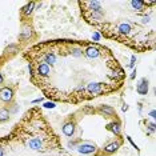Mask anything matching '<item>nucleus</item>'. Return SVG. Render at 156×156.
Here are the masks:
<instances>
[{"instance_id": "f8f14e48", "label": "nucleus", "mask_w": 156, "mask_h": 156, "mask_svg": "<svg viewBox=\"0 0 156 156\" xmlns=\"http://www.w3.org/2000/svg\"><path fill=\"white\" fill-rule=\"evenodd\" d=\"M9 119V111L7 108H0V123H4Z\"/></svg>"}, {"instance_id": "f3484780", "label": "nucleus", "mask_w": 156, "mask_h": 156, "mask_svg": "<svg viewBox=\"0 0 156 156\" xmlns=\"http://www.w3.org/2000/svg\"><path fill=\"white\" fill-rule=\"evenodd\" d=\"M3 81H4V79H3V76H1V73H0V84L3 83Z\"/></svg>"}, {"instance_id": "4468645a", "label": "nucleus", "mask_w": 156, "mask_h": 156, "mask_svg": "<svg viewBox=\"0 0 156 156\" xmlns=\"http://www.w3.org/2000/svg\"><path fill=\"white\" fill-rule=\"evenodd\" d=\"M44 105H46V107H51V108H53V107H55V104H53V103H46V104H44Z\"/></svg>"}, {"instance_id": "1a4fd4ad", "label": "nucleus", "mask_w": 156, "mask_h": 156, "mask_svg": "<svg viewBox=\"0 0 156 156\" xmlns=\"http://www.w3.org/2000/svg\"><path fill=\"white\" fill-rule=\"evenodd\" d=\"M98 111H99V113H101V115L105 116V118H110V116H113V115L116 116L115 110H113L111 105H100Z\"/></svg>"}, {"instance_id": "423d86ee", "label": "nucleus", "mask_w": 156, "mask_h": 156, "mask_svg": "<svg viewBox=\"0 0 156 156\" xmlns=\"http://www.w3.org/2000/svg\"><path fill=\"white\" fill-rule=\"evenodd\" d=\"M63 133L66 136H68V137L73 136V133H75V123H73L72 120L66 121V123L63 124Z\"/></svg>"}, {"instance_id": "f03ea898", "label": "nucleus", "mask_w": 156, "mask_h": 156, "mask_svg": "<svg viewBox=\"0 0 156 156\" xmlns=\"http://www.w3.org/2000/svg\"><path fill=\"white\" fill-rule=\"evenodd\" d=\"M156 1H130V9H125V16L120 15L118 20L99 17L88 21L99 29L107 39H112L130 48L144 52L155 48V31L147 29V24L153 26V7Z\"/></svg>"}, {"instance_id": "39448f33", "label": "nucleus", "mask_w": 156, "mask_h": 156, "mask_svg": "<svg viewBox=\"0 0 156 156\" xmlns=\"http://www.w3.org/2000/svg\"><path fill=\"white\" fill-rule=\"evenodd\" d=\"M33 38V31H32V27L29 26H23V29L20 32V36H19V40L20 41H27L29 39Z\"/></svg>"}, {"instance_id": "9d476101", "label": "nucleus", "mask_w": 156, "mask_h": 156, "mask_svg": "<svg viewBox=\"0 0 156 156\" xmlns=\"http://www.w3.org/2000/svg\"><path fill=\"white\" fill-rule=\"evenodd\" d=\"M107 128L108 131H111L112 133H115V135H120V130H121V125L119 121H112V123H110V124H107Z\"/></svg>"}, {"instance_id": "0eeeda50", "label": "nucleus", "mask_w": 156, "mask_h": 156, "mask_svg": "<svg viewBox=\"0 0 156 156\" xmlns=\"http://www.w3.org/2000/svg\"><path fill=\"white\" fill-rule=\"evenodd\" d=\"M120 145H121V140L110 143V144H107L105 147H104V153H107V155H112V153H115L116 151L119 150Z\"/></svg>"}, {"instance_id": "20e7f679", "label": "nucleus", "mask_w": 156, "mask_h": 156, "mask_svg": "<svg viewBox=\"0 0 156 156\" xmlns=\"http://www.w3.org/2000/svg\"><path fill=\"white\" fill-rule=\"evenodd\" d=\"M78 151L83 155H91L96 151V145L92 144V143H83L78 147Z\"/></svg>"}, {"instance_id": "ddd939ff", "label": "nucleus", "mask_w": 156, "mask_h": 156, "mask_svg": "<svg viewBox=\"0 0 156 156\" xmlns=\"http://www.w3.org/2000/svg\"><path fill=\"white\" fill-rule=\"evenodd\" d=\"M7 52H9V53H15V52H17V47L16 46H9L8 48L6 49Z\"/></svg>"}, {"instance_id": "f257e3e1", "label": "nucleus", "mask_w": 156, "mask_h": 156, "mask_svg": "<svg viewBox=\"0 0 156 156\" xmlns=\"http://www.w3.org/2000/svg\"><path fill=\"white\" fill-rule=\"evenodd\" d=\"M29 63L32 84L46 78L51 71L63 68L73 76L72 104L92 100L119 91L124 84L125 71L119 64L111 49L88 40H53L35 44L24 52Z\"/></svg>"}, {"instance_id": "dca6fc26", "label": "nucleus", "mask_w": 156, "mask_h": 156, "mask_svg": "<svg viewBox=\"0 0 156 156\" xmlns=\"http://www.w3.org/2000/svg\"><path fill=\"white\" fill-rule=\"evenodd\" d=\"M128 110V105L127 104H124V105H123V111H127Z\"/></svg>"}, {"instance_id": "6e6552de", "label": "nucleus", "mask_w": 156, "mask_h": 156, "mask_svg": "<svg viewBox=\"0 0 156 156\" xmlns=\"http://www.w3.org/2000/svg\"><path fill=\"white\" fill-rule=\"evenodd\" d=\"M136 92L139 95H147L148 92V80L145 78H143L142 80L139 81L137 87H136Z\"/></svg>"}, {"instance_id": "7ed1b4c3", "label": "nucleus", "mask_w": 156, "mask_h": 156, "mask_svg": "<svg viewBox=\"0 0 156 156\" xmlns=\"http://www.w3.org/2000/svg\"><path fill=\"white\" fill-rule=\"evenodd\" d=\"M14 91L12 88H8V87H3L0 88V100L4 101V103H11L14 100Z\"/></svg>"}, {"instance_id": "2eb2a0df", "label": "nucleus", "mask_w": 156, "mask_h": 156, "mask_svg": "<svg viewBox=\"0 0 156 156\" xmlns=\"http://www.w3.org/2000/svg\"><path fill=\"white\" fill-rule=\"evenodd\" d=\"M150 130H151V132L155 131V124H153V123H151V124H150Z\"/></svg>"}, {"instance_id": "9b49d317", "label": "nucleus", "mask_w": 156, "mask_h": 156, "mask_svg": "<svg viewBox=\"0 0 156 156\" xmlns=\"http://www.w3.org/2000/svg\"><path fill=\"white\" fill-rule=\"evenodd\" d=\"M35 6H36V4H35V3H28V4H27V6H24L23 8H21V11H20L21 16L29 17V16H31V14H32V12H33Z\"/></svg>"}]
</instances>
